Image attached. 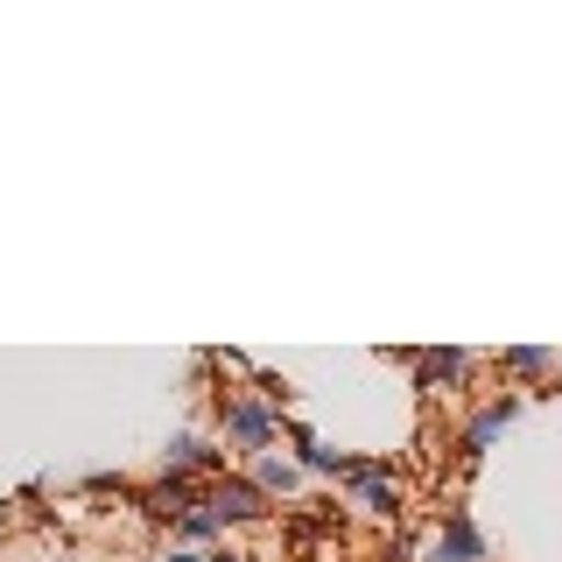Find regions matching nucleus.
I'll list each match as a JSON object with an SVG mask.
<instances>
[{
    "instance_id": "9b49d317",
    "label": "nucleus",
    "mask_w": 562,
    "mask_h": 562,
    "mask_svg": "<svg viewBox=\"0 0 562 562\" xmlns=\"http://www.w3.org/2000/svg\"><path fill=\"white\" fill-rule=\"evenodd\" d=\"M176 527H183V541H211V535H218V520H211L204 506H198V514H190V520H176Z\"/></svg>"
},
{
    "instance_id": "f257e3e1",
    "label": "nucleus",
    "mask_w": 562,
    "mask_h": 562,
    "mask_svg": "<svg viewBox=\"0 0 562 562\" xmlns=\"http://www.w3.org/2000/svg\"><path fill=\"white\" fill-rule=\"evenodd\" d=\"M211 415H218V429L233 436L239 450H254V457H268V450H274V436H281V415H274V401H260V394H239V386H225V394L211 401Z\"/></svg>"
},
{
    "instance_id": "f03ea898",
    "label": "nucleus",
    "mask_w": 562,
    "mask_h": 562,
    "mask_svg": "<svg viewBox=\"0 0 562 562\" xmlns=\"http://www.w3.org/2000/svg\"><path fill=\"white\" fill-rule=\"evenodd\" d=\"M198 506H204L218 527H233V520H260V514H268V492H260L254 479H204Z\"/></svg>"
},
{
    "instance_id": "f8f14e48",
    "label": "nucleus",
    "mask_w": 562,
    "mask_h": 562,
    "mask_svg": "<svg viewBox=\"0 0 562 562\" xmlns=\"http://www.w3.org/2000/svg\"><path fill=\"white\" fill-rule=\"evenodd\" d=\"M162 562H211V555H204V549H169Z\"/></svg>"
},
{
    "instance_id": "ddd939ff",
    "label": "nucleus",
    "mask_w": 562,
    "mask_h": 562,
    "mask_svg": "<svg viewBox=\"0 0 562 562\" xmlns=\"http://www.w3.org/2000/svg\"><path fill=\"white\" fill-rule=\"evenodd\" d=\"M211 562H246V555H211Z\"/></svg>"
},
{
    "instance_id": "9d476101",
    "label": "nucleus",
    "mask_w": 562,
    "mask_h": 562,
    "mask_svg": "<svg viewBox=\"0 0 562 562\" xmlns=\"http://www.w3.org/2000/svg\"><path fill=\"white\" fill-rule=\"evenodd\" d=\"M254 485H260V492H281V499H289V492L303 485V464H295V457H274V450H268V457H254Z\"/></svg>"
},
{
    "instance_id": "6e6552de",
    "label": "nucleus",
    "mask_w": 562,
    "mask_h": 562,
    "mask_svg": "<svg viewBox=\"0 0 562 562\" xmlns=\"http://www.w3.org/2000/svg\"><path fill=\"white\" fill-rule=\"evenodd\" d=\"M492 366H499L506 380H549L555 366H562V351H549V345H499V351H492Z\"/></svg>"
},
{
    "instance_id": "39448f33",
    "label": "nucleus",
    "mask_w": 562,
    "mask_h": 562,
    "mask_svg": "<svg viewBox=\"0 0 562 562\" xmlns=\"http://www.w3.org/2000/svg\"><path fill=\"white\" fill-rule=\"evenodd\" d=\"M162 471H176V479H225V450L211 436H169Z\"/></svg>"
},
{
    "instance_id": "7ed1b4c3",
    "label": "nucleus",
    "mask_w": 562,
    "mask_h": 562,
    "mask_svg": "<svg viewBox=\"0 0 562 562\" xmlns=\"http://www.w3.org/2000/svg\"><path fill=\"white\" fill-rule=\"evenodd\" d=\"M520 408H527V394H492L485 408L464 422V436H457V457H464V464H479V457L492 450V436H499V429H506V422H514Z\"/></svg>"
},
{
    "instance_id": "423d86ee",
    "label": "nucleus",
    "mask_w": 562,
    "mask_h": 562,
    "mask_svg": "<svg viewBox=\"0 0 562 562\" xmlns=\"http://www.w3.org/2000/svg\"><path fill=\"white\" fill-rule=\"evenodd\" d=\"M485 535H479V520H471V506H450L443 527H436V562H485Z\"/></svg>"
},
{
    "instance_id": "0eeeda50",
    "label": "nucleus",
    "mask_w": 562,
    "mask_h": 562,
    "mask_svg": "<svg viewBox=\"0 0 562 562\" xmlns=\"http://www.w3.org/2000/svg\"><path fill=\"white\" fill-rule=\"evenodd\" d=\"M281 436L295 443V464L316 471V479H345V450H324V436L303 429V422H281Z\"/></svg>"
},
{
    "instance_id": "20e7f679",
    "label": "nucleus",
    "mask_w": 562,
    "mask_h": 562,
    "mask_svg": "<svg viewBox=\"0 0 562 562\" xmlns=\"http://www.w3.org/2000/svg\"><path fill=\"white\" fill-rule=\"evenodd\" d=\"M198 479H176V471H162V479H155V485H140L134 492V499H140V514H155V520H190V514H198Z\"/></svg>"
},
{
    "instance_id": "1a4fd4ad",
    "label": "nucleus",
    "mask_w": 562,
    "mask_h": 562,
    "mask_svg": "<svg viewBox=\"0 0 562 562\" xmlns=\"http://www.w3.org/2000/svg\"><path fill=\"white\" fill-rule=\"evenodd\" d=\"M415 366H422V394H436V386H457L471 373V351L464 345H429V351H415Z\"/></svg>"
}]
</instances>
